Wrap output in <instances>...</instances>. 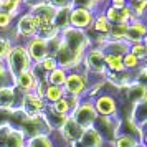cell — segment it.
<instances>
[{
    "label": "cell",
    "mask_w": 147,
    "mask_h": 147,
    "mask_svg": "<svg viewBox=\"0 0 147 147\" xmlns=\"http://www.w3.org/2000/svg\"><path fill=\"white\" fill-rule=\"evenodd\" d=\"M5 65H7L8 73L12 74L13 80L18 74L25 73V71H32L35 66V63L32 60L30 53H28L25 43H13L7 60H5Z\"/></svg>",
    "instance_id": "1"
},
{
    "label": "cell",
    "mask_w": 147,
    "mask_h": 147,
    "mask_svg": "<svg viewBox=\"0 0 147 147\" xmlns=\"http://www.w3.org/2000/svg\"><path fill=\"white\" fill-rule=\"evenodd\" d=\"M13 35L15 40L13 43H27L30 38H33L38 35V23H36V18L35 15L27 10L17 18V23H15L13 28Z\"/></svg>",
    "instance_id": "2"
},
{
    "label": "cell",
    "mask_w": 147,
    "mask_h": 147,
    "mask_svg": "<svg viewBox=\"0 0 147 147\" xmlns=\"http://www.w3.org/2000/svg\"><path fill=\"white\" fill-rule=\"evenodd\" d=\"M63 88H65L68 96H74V98L84 99L88 89H89V74L83 68L74 69V71H68L66 83H65Z\"/></svg>",
    "instance_id": "3"
},
{
    "label": "cell",
    "mask_w": 147,
    "mask_h": 147,
    "mask_svg": "<svg viewBox=\"0 0 147 147\" xmlns=\"http://www.w3.org/2000/svg\"><path fill=\"white\" fill-rule=\"evenodd\" d=\"M83 69L86 71L89 76H106L107 68H106V53L101 50V48L91 47L84 55V60H83Z\"/></svg>",
    "instance_id": "4"
},
{
    "label": "cell",
    "mask_w": 147,
    "mask_h": 147,
    "mask_svg": "<svg viewBox=\"0 0 147 147\" xmlns=\"http://www.w3.org/2000/svg\"><path fill=\"white\" fill-rule=\"evenodd\" d=\"M60 38L63 45H66L68 48H71L78 53L84 55L91 48V40L88 36V32H83V30H78V28L68 27L66 30H63L60 33Z\"/></svg>",
    "instance_id": "5"
},
{
    "label": "cell",
    "mask_w": 147,
    "mask_h": 147,
    "mask_svg": "<svg viewBox=\"0 0 147 147\" xmlns=\"http://www.w3.org/2000/svg\"><path fill=\"white\" fill-rule=\"evenodd\" d=\"M71 116L76 119V122L84 131L89 129V127H94L96 121L99 117V114H98L96 107H94V102L89 99H81V102L76 106V109H74L73 113H71Z\"/></svg>",
    "instance_id": "6"
},
{
    "label": "cell",
    "mask_w": 147,
    "mask_h": 147,
    "mask_svg": "<svg viewBox=\"0 0 147 147\" xmlns=\"http://www.w3.org/2000/svg\"><path fill=\"white\" fill-rule=\"evenodd\" d=\"M23 93H20L15 84L0 86V111H17L22 107Z\"/></svg>",
    "instance_id": "7"
},
{
    "label": "cell",
    "mask_w": 147,
    "mask_h": 147,
    "mask_svg": "<svg viewBox=\"0 0 147 147\" xmlns=\"http://www.w3.org/2000/svg\"><path fill=\"white\" fill-rule=\"evenodd\" d=\"M23 113L27 114L28 117H40L48 111V102L43 98H38L35 93H27L23 94V101H22V107Z\"/></svg>",
    "instance_id": "8"
},
{
    "label": "cell",
    "mask_w": 147,
    "mask_h": 147,
    "mask_svg": "<svg viewBox=\"0 0 147 147\" xmlns=\"http://www.w3.org/2000/svg\"><path fill=\"white\" fill-rule=\"evenodd\" d=\"M94 17H96V13L89 8H81V7L71 8V12H69V27L88 32L93 27Z\"/></svg>",
    "instance_id": "9"
},
{
    "label": "cell",
    "mask_w": 147,
    "mask_h": 147,
    "mask_svg": "<svg viewBox=\"0 0 147 147\" xmlns=\"http://www.w3.org/2000/svg\"><path fill=\"white\" fill-rule=\"evenodd\" d=\"M25 45H27V50H28V53H30L35 65L41 63L47 56H50V45H48V40L43 38V36L36 35L33 38H30Z\"/></svg>",
    "instance_id": "10"
},
{
    "label": "cell",
    "mask_w": 147,
    "mask_h": 147,
    "mask_svg": "<svg viewBox=\"0 0 147 147\" xmlns=\"http://www.w3.org/2000/svg\"><path fill=\"white\" fill-rule=\"evenodd\" d=\"M94 107L99 116H104V117H117V101L113 94L109 93H102L99 94L96 99L93 101Z\"/></svg>",
    "instance_id": "11"
},
{
    "label": "cell",
    "mask_w": 147,
    "mask_h": 147,
    "mask_svg": "<svg viewBox=\"0 0 147 147\" xmlns=\"http://www.w3.org/2000/svg\"><path fill=\"white\" fill-rule=\"evenodd\" d=\"M60 132L68 144H78L81 140V137H83V134H84V129L76 122V119L73 116H68L66 122H65V126L61 127Z\"/></svg>",
    "instance_id": "12"
},
{
    "label": "cell",
    "mask_w": 147,
    "mask_h": 147,
    "mask_svg": "<svg viewBox=\"0 0 147 147\" xmlns=\"http://www.w3.org/2000/svg\"><path fill=\"white\" fill-rule=\"evenodd\" d=\"M104 15H106V18L113 25H117V23H131L132 20H136L132 17V12H131V7L129 5L124 8H116V7L107 5L106 10H104Z\"/></svg>",
    "instance_id": "13"
},
{
    "label": "cell",
    "mask_w": 147,
    "mask_h": 147,
    "mask_svg": "<svg viewBox=\"0 0 147 147\" xmlns=\"http://www.w3.org/2000/svg\"><path fill=\"white\" fill-rule=\"evenodd\" d=\"M147 35V23L146 20H132L129 23V28H127V36L126 41L129 45H134V43H142L144 36Z\"/></svg>",
    "instance_id": "14"
},
{
    "label": "cell",
    "mask_w": 147,
    "mask_h": 147,
    "mask_svg": "<svg viewBox=\"0 0 147 147\" xmlns=\"http://www.w3.org/2000/svg\"><path fill=\"white\" fill-rule=\"evenodd\" d=\"M13 84L17 86V89L20 93L27 94V93H33L36 84H38V80L35 76L33 71H25V73L18 74L17 78L13 80Z\"/></svg>",
    "instance_id": "15"
},
{
    "label": "cell",
    "mask_w": 147,
    "mask_h": 147,
    "mask_svg": "<svg viewBox=\"0 0 147 147\" xmlns=\"http://www.w3.org/2000/svg\"><path fill=\"white\" fill-rule=\"evenodd\" d=\"M32 13L35 15V18H36V23H45V22H50V23H53L55 17L58 13V8H55L53 5H50V3H41L38 7H35L30 10Z\"/></svg>",
    "instance_id": "16"
},
{
    "label": "cell",
    "mask_w": 147,
    "mask_h": 147,
    "mask_svg": "<svg viewBox=\"0 0 147 147\" xmlns=\"http://www.w3.org/2000/svg\"><path fill=\"white\" fill-rule=\"evenodd\" d=\"M78 144L81 147H104V137L94 127H89V129L84 131V134H83V137Z\"/></svg>",
    "instance_id": "17"
},
{
    "label": "cell",
    "mask_w": 147,
    "mask_h": 147,
    "mask_svg": "<svg viewBox=\"0 0 147 147\" xmlns=\"http://www.w3.org/2000/svg\"><path fill=\"white\" fill-rule=\"evenodd\" d=\"M66 96V91L63 86H53V84H48L47 91H45V101L48 102V106H51L55 102H58L60 99H63Z\"/></svg>",
    "instance_id": "18"
},
{
    "label": "cell",
    "mask_w": 147,
    "mask_h": 147,
    "mask_svg": "<svg viewBox=\"0 0 147 147\" xmlns=\"http://www.w3.org/2000/svg\"><path fill=\"white\" fill-rule=\"evenodd\" d=\"M106 68L111 73H117V74L126 73L122 55H106Z\"/></svg>",
    "instance_id": "19"
},
{
    "label": "cell",
    "mask_w": 147,
    "mask_h": 147,
    "mask_svg": "<svg viewBox=\"0 0 147 147\" xmlns=\"http://www.w3.org/2000/svg\"><path fill=\"white\" fill-rule=\"evenodd\" d=\"M131 119L140 126L147 121V101H142V102H137L134 104L132 109H131Z\"/></svg>",
    "instance_id": "20"
},
{
    "label": "cell",
    "mask_w": 147,
    "mask_h": 147,
    "mask_svg": "<svg viewBox=\"0 0 147 147\" xmlns=\"http://www.w3.org/2000/svg\"><path fill=\"white\" fill-rule=\"evenodd\" d=\"M111 144H113V147H139L140 146L139 139L136 136H132V134H119Z\"/></svg>",
    "instance_id": "21"
},
{
    "label": "cell",
    "mask_w": 147,
    "mask_h": 147,
    "mask_svg": "<svg viewBox=\"0 0 147 147\" xmlns=\"http://www.w3.org/2000/svg\"><path fill=\"white\" fill-rule=\"evenodd\" d=\"M25 147H55V144L50 134H40V136L27 139Z\"/></svg>",
    "instance_id": "22"
},
{
    "label": "cell",
    "mask_w": 147,
    "mask_h": 147,
    "mask_svg": "<svg viewBox=\"0 0 147 147\" xmlns=\"http://www.w3.org/2000/svg\"><path fill=\"white\" fill-rule=\"evenodd\" d=\"M122 61H124V68H126V71L129 73H136V71H139L140 68L144 66V61H140L136 55H132L131 51H127L124 56H122Z\"/></svg>",
    "instance_id": "23"
},
{
    "label": "cell",
    "mask_w": 147,
    "mask_h": 147,
    "mask_svg": "<svg viewBox=\"0 0 147 147\" xmlns=\"http://www.w3.org/2000/svg\"><path fill=\"white\" fill-rule=\"evenodd\" d=\"M66 78H68V71L58 66L56 69H53L51 73H48L47 81H48V84H53V86H65Z\"/></svg>",
    "instance_id": "24"
},
{
    "label": "cell",
    "mask_w": 147,
    "mask_h": 147,
    "mask_svg": "<svg viewBox=\"0 0 147 147\" xmlns=\"http://www.w3.org/2000/svg\"><path fill=\"white\" fill-rule=\"evenodd\" d=\"M69 12H71V8H61V10H58V13L55 17L53 23L60 32H63L69 27Z\"/></svg>",
    "instance_id": "25"
},
{
    "label": "cell",
    "mask_w": 147,
    "mask_h": 147,
    "mask_svg": "<svg viewBox=\"0 0 147 147\" xmlns=\"http://www.w3.org/2000/svg\"><path fill=\"white\" fill-rule=\"evenodd\" d=\"M127 28H129V23H117V25H113V30H111V35H109V40L126 41Z\"/></svg>",
    "instance_id": "26"
},
{
    "label": "cell",
    "mask_w": 147,
    "mask_h": 147,
    "mask_svg": "<svg viewBox=\"0 0 147 147\" xmlns=\"http://www.w3.org/2000/svg\"><path fill=\"white\" fill-rule=\"evenodd\" d=\"M131 7V12H132V17L136 20H144L147 15V2L146 0H137L129 5Z\"/></svg>",
    "instance_id": "27"
},
{
    "label": "cell",
    "mask_w": 147,
    "mask_h": 147,
    "mask_svg": "<svg viewBox=\"0 0 147 147\" xmlns=\"http://www.w3.org/2000/svg\"><path fill=\"white\" fill-rule=\"evenodd\" d=\"M13 17L5 12V10H0V32H10L13 28Z\"/></svg>",
    "instance_id": "28"
},
{
    "label": "cell",
    "mask_w": 147,
    "mask_h": 147,
    "mask_svg": "<svg viewBox=\"0 0 147 147\" xmlns=\"http://www.w3.org/2000/svg\"><path fill=\"white\" fill-rule=\"evenodd\" d=\"M13 47V40L8 38V36H0V61L7 60L10 50Z\"/></svg>",
    "instance_id": "29"
},
{
    "label": "cell",
    "mask_w": 147,
    "mask_h": 147,
    "mask_svg": "<svg viewBox=\"0 0 147 147\" xmlns=\"http://www.w3.org/2000/svg\"><path fill=\"white\" fill-rule=\"evenodd\" d=\"M129 51L132 55H136L140 61H146L147 63V47L144 43H134V45H131Z\"/></svg>",
    "instance_id": "30"
},
{
    "label": "cell",
    "mask_w": 147,
    "mask_h": 147,
    "mask_svg": "<svg viewBox=\"0 0 147 147\" xmlns=\"http://www.w3.org/2000/svg\"><path fill=\"white\" fill-rule=\"evenodd\" d=\"M7 84H13V78L8 73L5 61H0V86H7Z\"/></svg>",
    "instance_id": "31"
},
{
    "label": "cell",
    "mask_w": 147,
    "mask_h": 147,
    "mask_svg": "<svg viewBox=\"0 0 147 147\" xmlns=\"http://www.w3.org/2000/svg\"><path fill=\"white\" fill-rule=\"evenodd\" d=\"M38 65H40L47 73H51L53 69L58 68V63H56V58H55V56H47V58L41 61V63H38Z\"/></svg>",
    "instance_id": "32"
},
{
    "label": "cell",
    "mask_w": 147,
    "mask_h": 147,
    "mask_svg": "<svg viewBox=\"0 0 147 147\" xmlns=\"http://www.w3.org/2000/svg\"><path fill=\"white\" fill-rule=\"evenodd\" d=\"M136 83L140 86L147 88V63L140 68L139 71H136Z\"/></svg>",
    "instance_id": "33"
},
{
    "label": "cell",
    "mask_w": 147,
    "mask_h": 147,
    "mask_svg": "<svg viewBox=\"0 0 147 147\" xmlns=\"http://www.w3.org/2000/svg\"><path fill=\"white\" fill-rule=\"evenodd\" d=\"M76 7H81V8H89L96 13V7H94L93 0H71V8H76Z\"/></svg>",
    "instance_id": "34"
},
{
    "label": "cell",
    "mask_w": 147,
    "mask_h": 147,
    "mask_svg": "<svg viewBox=\"0 0 147 147\" xmlns=\"http://www.w3.org/2000/svg\"><path fill=\"white\" fill-rule=\"evenodd\" d=\"M50 5H53L55 8H71V0H47Z\"/></svg>",
    "instance_id": "35"
},
{
    "label": "cell",
    "mask_w": 147,
    "mask_h": 147,
    "mask_svg": "<svg viewBox=\"0 0 147 147\" xmlns=\"http://www.w3.org/2000/svg\"><path fill=\"white\" fill-rule=\"evenodd\" d=\"M41 3H47V0H23V7H25V10H32V8L41 5Z\"/></svg>",
    "instance_id": "36"
},
{
    "label": "cell",
    "mask_w": 147,
    "mask_h": 147,
    "mask_svg": "<svg viewBox=\"0 0 147 147\" xmlns=\"http://www.w3.org/2000/svg\"><path fill=\"white\" fill-rule=\"evenodd\" d=\"M109 5L116 7V8H124V7H127V2L126 0H109Z\"/></svg>",
    "instance_id": "37"
},
{
    "label": "cell",
    "mask_w": 147,
    "mask_h": 147,
    "mask_svg": "<svg viewBox=\"0 0 147 147\" xmlns=\"http://www.w3.org/2000/svg\"><path fill=\"white\" fill-rule=\"evenodd\" d=\"M140 146L142 147H147V132H142L140 134Z\"/></svg>",
    "instance_id": "38"
},
{
    "label": "cell",
    "mask_w": 147,
    "mask_h": 147,
    "mask_svg": "<svg viewBox=\"0 0 147 147\" xmlns=\"http://www.w3.org/2000/svg\"><path fill=\"white\" fill-rule=\"evenodd\" d=\"M127 2V5H131V3H134V2H137V0H126Z\"/></svg>",
    "instance_id": "39"
},
{
    "label": "cell",
    "mask_w": 147,
    "mask_h": 147,
    "mask_svg": "<svg viewBox=\"0 0 147 147\" xmlns=\"http://www.w3.org/2000/svg\"><path fill=\"white\" fill-rule=\"evenodd\" d=\"M142 43H144V45H146V47H147V35H146V36H144V40H142Z\"/></svg>",
    "instance_id": "40"
},
{
    "label": "cell",
    "mask_w": 147,
    "mask_h": 147,
    "mask_svg": "<svg viewBox=\"0 0 147 147\" xmlns=\"http://www.w3.org/2000/svg\"><path fill=\"white\" fill-rule=\"evenodd\" d=\"M2 5H3V0H0V10H2Z\"/></svg>",
    "instance_id": "41"
},
{
    "label": "cell",
    "mask_w": 147,
    "mask_h": 147,
    "mask_svg": "<svg viewBox=\"0 0 147 147\" xmlns=\"http://www.w3.org/2000/svg\"><path fill=\"white\" fill-rule=\"evenodd\" d=\"M144 20H146V23H147V15H146V18H144Z\"/></svg>",
    "instance_id": "42"
},
{
    "label": "cell",
    "mask_w": 147,
    "mask_h": 147,
    "mask_svg": "<svg viewBox=\"0 0 147 147\" xmlns=\"http://www.w3.org/2000/svg\"><path fill=\"white\" fill-rule=\"evenodd\" d=\"M139 147H142V146H139Z\"/></svg>",
    "instance_id": "43"
},
{
    "label": "cell",
    "mask_w": 147,
    "mask_h": 147,
    "mask_svg": "<svg viewBox=\"0 0 147 147\" xmlns=\"http://www.w3.org/2000/svg\"><path fill=\"white\" fill-rule=\"evenodd\" d=\"M146 2H147V0H146Z\"/></svg>",
    "instance_id": "44"
}]
</instances>
